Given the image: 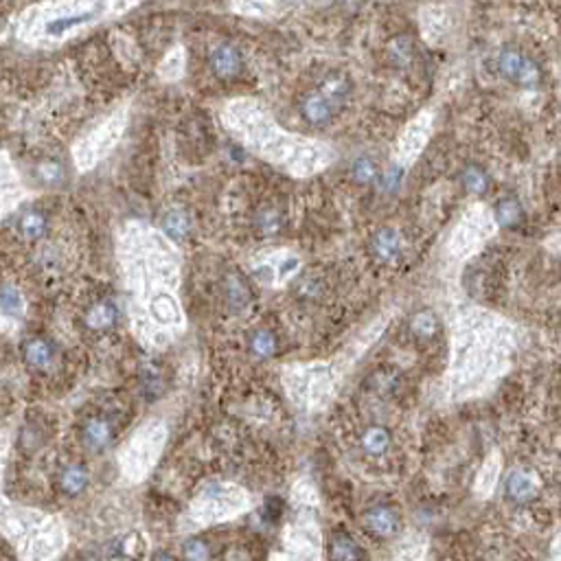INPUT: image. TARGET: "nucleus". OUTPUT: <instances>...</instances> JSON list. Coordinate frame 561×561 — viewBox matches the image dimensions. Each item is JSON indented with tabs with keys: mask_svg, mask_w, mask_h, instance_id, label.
I'll use <instances>...</instances> for the list:
<instances>
[{
	"mask_svg": "<svg viewBox=\"0 0 561 561\" xmlns=\"http://www.w3.org/2000/svg\"><path fill=\"white\" fill-rule=\"evenodd\" d=\"M224 123L245 147L263 156L265 161L283 167L287 173L305 178L320 171L331 161V149L281 129L265 108L253 99H237L224 108Z\"/></svg>",
	"mask_w": 561,
	"mask_h": 561,
	"instance_id": "f257e3e1",
	"label": "nucleus"
},
{
	"mask_svg": "<svg viewBox=\"0 0 561 561\" xmlns=\"http://www.w3.org/2000/svg\"><path fill=\"white\" fill-rule=\"evenodd\" d=\"M515 345L511 327L493 313L469 311L454 331V388H478L500 375L511 360Z\"/></svg>",
	"mask_w": 561,
	"mask_h": 561,
	"instance_id": "f03ea898",
	"label": "nucleus"
},
{
	"mask_svg": "<svg viewBox=\"0 0 561 561\" xmlns=\"http://www.w3.org/2000/svg\"><path fill=\"white\" fill-rule=\"evenodd\" d=\"M493 229H496V221H493V215L487 213L485 207L469 209V213L461 219L456 231L452 233V239H450L452 255L458 259L469 257L478 245L487 241V237H491Z\"/></svg>",
	"mask_w": 561,
	"mask_h": 561,
	"instance_id": "7ed1b4c3",
	"label": "nucleus"
},
{
	"mask_svg": "<svg viewBox=\"0 0 561 561\" xmlns=\"http://www.w3.org/2000/svg\"><path fill=\"white\" fill-rule=\"evenodd\" d=\"M430 134H432V117L428 115V112H423V115H419L406 127V132L401 134V141H399V161L403 165L415 163L417 156L423 151V147L428 145Z\"/></svg>",
	"mask_w": 561,
	"mask_h": 561,
	"instance_id": "20e7f679",
	"label": "nucleus"
},
{
	"mask_svg": "<svg viewBox=\"0 0 561 561\" xmlns=\"http://www.w3.org/2000/svg\"><path fill=\"white\" fill-rule=\"evenodd\" d=\"M364 524L366 528L375 535L381 537V540H388V537L399 533L401 526V518L397 509H393L391 504H375L366 511L364 515Z\"/></svg>",
	"mask_w": 561,
	"mask_h": 561,
	"instance_id": "39448f33",
	"label": "nucleus"
},
{
	"mask_svg": "<svg viewBox=\"0 0 561 561\" xmlns=\"http://www.w3.org/2000/svg\"><path fill=\"white\" fill-rule=\"evenodd\" d=\"M22 357H25L29 369L49 371L53 369L57 360V349L49 338H44V335H33V338H29L25 347H22Z\"/></svg>",
	"mask_w": 561,
	"mask_h": 561,
	"instance_id": "423d86ee",
	"label": "nucleus"
},
{
	"mask_svg": "<svg viewBox=\"0 0 561 561\" xmlns=\"http://www.w3.org/2000/svg\"><path fill=\"white\" fill-rule=\"evenodd\" d=\"M81 436H83L88 450L103 452L112 445V441H115V425H112V421H108L105 417H93L83 423Z\"/></svg>",
	"mask_w": 561,
	"mask_h": 561,
	"instance_id": "0eeeda50",
	"label": "nucleus"
},
{
	"mask_svg": "<svg viewBox=\"0 0 561 561\" xmlns=\"http://www.w3.org/2000/svg\"><path fill=\"white\" fill-rule=\"evenodd\" d=\"M537 489H540V482H537V476L533 471H526V469H518L513 471L507 480V496L513 500V502H528L537 496Z\"/></svg>",
	"mask_w": 561,
	"mask_h": 561,
	"instance_id": "6e6552de",
	"label": "nucleus"
},
{
	"mask_svg": "<svg viewBox=\"0 0 561 561\" xmlns=\"http://www.w3.org/2000/svg\"><path fill=\"white\" fill-rule=\"evenodd\" d=\"M211 69L217 77H235L241 71V55L231 44H219V47L211 53Z\"/></svg>",
	"mask_w": 561,
	"mask_h": 561,
	"instance_id": "1a4fd4ad",
	"label": "nucleus"
},
{
	"mask_svg": "<svg viewBox=\"0 0 561 561\" xmlns=\"http://www.w3.org/2000/svg\"><path fill=\"white\" fill-rule=\"evenodd\" d=\"M329 561H364V550L349 533L338 531L331 535Z\"/></svg>",
	"mask_w": 561,
	"mask_h": 561,
	"instance_id": "9d476101",
	"label": "nucleus"
},
{
	"mask_svg": "<svg viewBox=\"0 0 561 561\" xmlns=\"http://www.w3.org/2000/svg\"><path fill=\"white\" fill-rule=\"evenodd\" d=\"M119 320V309L112 301H99L86 311V327L91 331H108Z\"/></svg>",
	"mask_w": 561,
	"mask_h": 561,
	"instance_id": "9b49d317",
	"label": "nucleus"
},
{
	"mask_svg": "<svg viewBox=\"0 0 561 561\" xmlns=\"http://www.w3.org/2000/svg\"><path fill=\"white\" fill-rule=\"evenodd\" d=\"M101 11H103L101 5H93V7H88V9H79L75 13H69V16L53 18L49 25H47V33L49 35H64V33H69L71 29H75L79 25H86V22H91V20H95Z\"/></svg>",
	"mask_w": 561,
	"mask_h": 561,
	"instance_id": "f8f14e48",
	"label": "nucleus"
},
{
	"mask_svg": "<svg viewBox=\"0 0 561 561\" xmlns=\"http://www.w3.org/2000/svg\"><path fill=\"white\" fill-rule=\"evenodd\" d=\"M373 250L377 255L379 261L384 263H393L401 257V250H403V241H401V235L399 231L395 229H381L375 239H373Z\"/></svg>",
	"mask_w": 561,
	"mask_h": 561,
	"instance_id": "ddd939ff",
	"label": "nucleus"
},
{
	"mask_svg": "<svg viewBox=\"0 0 561 561\" xmlns=\"http://www.w3.org/2000/svg\"><path fill=\"white\" fill-rule=\"evenodd\" d=\"M301 112H303V117L313 123V125H327L333 117V105L329 99H325L323 95L318 93H311L303 99L301 103Z\"/></svg>",
	"mask_w": 561,
	"mask_h": 561,
	"instance_id": "4468645a",
	"label": "nucleus"
},
{
	"mask_svg": "<svg viewBox=\"0 0 561 561\" xmlns=\"http://www.w3.org/2000/svg\"><path fill=\"white\" fill-rule=\"evenodd\" d=\"M88 480H91L88 469L79 463H71L59 471V489L66 496H79V493L88 487Z\"/></svg>",
	"mask_w": 561,
	"mask_h": 561,
	"instance_id": "2eb2a0df",
	"label": "nucleus"
},
{
	"mask_svg": "<svg viewBox=\"0 0 561 561\" xmlns=\"http://www.w3.org/2000/svg\"><path fill=\"white\" fill-rule=\"evenodd\" d=\"M362 447L371 456H381L391 447V432L379 428V425H373L362 434Z\"/></svg>",
	"mask_w": 561,
	"mask_h": 561,
	"instance_id": "dca6fc26",
	"label": "nucleus"
},
{
	"mask_svg": "<svg viewBox=\"0 0 561 561\" xmlns=\"http://www.w3.org/2000/svg\"><path fill=\"white\" fill-rule=\"evenodd\" d=\"M49 229V217L42 211H29L20 217V233L27 239H40Z\"/></svg>",
	"mask_w": 561,
	"mask_h": 561,
	"instance_id": "f3484780",
	"label": "nucleus"
},
{
	"mask_svg": "<svg viewBox=\"0 0 561 561\" xmlns=\"http://www.w3.org/2000/svg\"><path fill=\"white\" fill-rule=\"evenodd\" d=\"M163 229L165 233L171 237V239H183L189 235L191 231V217L180 211V209H173L165 215V221H163Z\"/></svg>",
	"mask_w": 561,
	"mask_h": 561,
	"instance_id": "a211bd4d",
	"label": "nucleus"
},
{
	"mask_svg": "<svg viewBox=\"0 0 561 561\" xmlns=\"http://www.w3.org/2000/svg\"><path fill=\"white\" fill-rule=\"evenodd\" d=\"M520 217H522V207L511 197L502 199L496 207V211H493V221H498L500 226H515Z\"/></svg>",
	"mask_w": 561,
	"mask_h": 561,
	"instance_id": "6ab92c4d",
	"label": "nucleus"
},
{
	"mask_svg": "<svg viewBox=\"0 0 561 561\" xmlns=\"http://www.w3.org/2000/svg\"><path fill=\"white\" fill-rule=\"evenodd\" d=\"M281 224H283V217H281V211L274 209V207H265L257 213V226L263 235H274L281 231Z\"/></svg>",
	"mask_w": 561,
	"mask_h": 561,
	"instance_id": "aec40b11",
	"label": "nucleus"
},
{
	"mask_svg": "<svg viewBox=\"0 0 561 561\" xmlns=\"http://www.w3.org/2000/svg\"><path fill=\"white\" fill-rule=\"evenodd\" d=\"M522 64H524V57H522L520 51H515V49H504L500 53V59H498V66H500L502 75H507L509 79H518Z\"/></svg>",
	"mask_w": 561,
	"mask_h": 561,
	"instance_id": "412c9836",
	"label": "nucleus"
},
{
	"mask_svg": "<svg viewBox=\"0 0 561 561\" xmlns=\"http://www.w3.org/2000/svg\"><path fill=\"white\" fill-rule=\"evenodd\" d=\"M250 349L259 357H270V355H274V351H277V338H274V333L272 331H257L253 335Z\"/></svg>",
	"mask_w": 561,
	"mask_h": 561,
	"instance_id": "4be33fe9",
	"label": "nucleus"
},
{
	"mask_svg": "<svg viewBox=\"0 0 561 561\" xmlns=\"http://www.w3.org/2000/svg\"><path fill=\"white\" fill-rule=\"evenodd\" d=\"M463 183H465L467 191H471V193H485L489 187V178L478 167H467L463 171Z\"/></svg>",
	"mask_w": 561,
	"mask_h": 561,
	"instance_id": "5701e85b",
	"label": "nucleus"
},
{
	"mask_svg": "<svg viewBox=\"0 0 561 561\" xmlns=\"http://www.w3.org/2000/svg\"><path fill=\"white\" fill-rule=\"evenodd\" d=\"M436 327H439V323H436V316L432 311H421L412 320V331L419 335V338H432V335L436 333Z\"/></svg>",
	"mask_w": 561,
	"mask_h": 561,
	"instance_id": "b1692460",
	"label": "nucleus"
},
{
	"mask_svg": "<svg viewBox=\"0 0 561 561\" xmlns=\"http://www.w3.org/2000/svg\"><path fill=\"white\" fill-rule=\"evenodd\" d=\"M349 81L342 77V75H331L329 79H325L323 83V97L329 99V101H335V99H342L347 97L349 93Z\"/></svg>",
	"mask_w": 561,
	"mask_h": 561,
	"instance_id": "393cba45",
	"label": "nucleus"
},
{
	"mask_svg": "<svg viewBox=\"0 0 561 561\" xmlns=\"http://www.w3.org/2000/svg\"><path fill=\"white\" fill-rule=\"evenodd\" d=\"M0 309H3L7 316H16L22 311V299L18 294V289L11 285H5L0 289Z\"/></svg>",
	"mask_w": 561,
	"mask_h": 561,
	"instance_id": "a878e982",
	"label": "nucleus"
},
{
	"mask_svg": "<svg viewBox=\"0 0 561 561\" xmlns=\"http://www.w3.org/2000/svg\"><path fill=\"white\" fill-rule=\"evenodd\" d=\"M388 55L393 57V62H397L399 66L408 64L410 57H412V44L408 37H395L391 44H388Z\"/></svg>",
	"mask_w": 561,
	"mask_h": 561,
	"instance_id": "bb28decb",
	"label": "nucleus"
},
{
	"mask_svg": "<svg viewBox=\"0 0 561 561\" xmlns=\"http://www.w3.org/2000/svg\"><path fill=\"white\" fill-rule=\"evenodd\" d=\"M351 173L357 183H373L375 178H377V167L371 158H357L351 167Z\"/></svg>",
	"mask_w": 561,
	"mask_h": 561,
	"instance_id": "cd10ccee",
	"label": "nucleus"
},
{
	"mask_svg": "<svg viewBox=\"0 0 561 561\" xmlns=\"http://www.w3.org/2000/svg\"><path fill=\"white\" fill-rule=\"evenodd\" d=\"M248 287H245L237 277H231L229 279V303L235 307V309H241L245 303H248Z\"/></svg>",
	"mask_w": 561,
	"mask_h": 561,
	"instance_id": "c85d7f7f",
	"label": "nucleus"
},
{
	"mask_svg": "<svg viewBox=\"0 0 561 561\" xmlns=\"http://www.w3.org/2000/svg\"><path fill=\"white\" fill-rule=\"evenodd\" d=\"M187 561H211V546L204 540H189L185 544Z\"/></svg>",
	"mask_w": 561,
	"mask_h": 561,
	"instance_id": "c756f323",
	"label": "nucleus"
},
{
	"mask_svg": "<svg viewBox=\"0 0 561 561\" xmlns=\"http://www.w3.org/2000/svg\"><path fill=\"white\" fill-rule=\"evenodd\" d=\"M37 175L42 178V180H47L49 185L53 183H59L62 178H64V169L57 161H44L37 165Z\"/></svg>",
	"mask_w": 561,
	"mask_h": 561,
	"instance_id": "7c9ffc66",
	"label": "nucleus"
},
{
	"mask_svg": "<svg viewBox=\"0 0 561 561\" xmlns=\"http://www.w3.org/2000/svg\"><path fill=\"white\" fill-rule=\"evenodd\" d=\"M163 71H167L171 79H175V77H180V75H183V71H185V55H183L180 49H175V51L169 53V57H167L165 64H163Z\"/></svg>",
	"mask_w": 561,
	"mask_h": 561,
	"instance_id": "2f4dec72",
	"label": "nucleus"
},
{
	"mask_svg": "<svg viewBox=\"0 0 561 561\" xmlns=\"http://www.w3.org/2000/svg\"><path fill=\"white\" fill-rule=\"evenodd\" d=\"M518 81L522 86H535L540 81V69H537V64L528 57H524V64L520 69V75H518Z\"/></svg>",
	"mask_w": 561,
	"mask_h": 561,
	"instance_id": "473e14b6",
	"label": "nucleus"
},
{
	"mask_svg": "<svg viewBox=\"0 0 561 561\" xmlns=\"http://www.w3.org/2000/svg\"><path fill=\"white\" fill-rule=\"evenodd\" d=\"M233 9L239 11V13H243V16H257V18L272 16L277 11L274 5H235Z\"/></svg>",
	"mask_w": 561,
	"mask_h": 561,
	"instance_id": "72a5a7b5",
	"label": "nucleus"
},
{
	"mask_svg": "<svg viewBox=\"0 0 561 561\" xmlns=\"http://www.w3.org/2000/svg\"><path fill=\"white\" fill-rule=\"evenodd\" d=\"M154 561H178V559H173L171 555H167V553H161L158 557H156Z\"/></svg>",
	"mask_w": 561,
	"mask_h": 561,
	"instance_id": "f704fd0d",
	"label": "nucleus"
}]
</instances>
